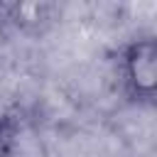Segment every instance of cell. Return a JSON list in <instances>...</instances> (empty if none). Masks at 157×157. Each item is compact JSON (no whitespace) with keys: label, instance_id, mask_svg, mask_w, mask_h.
<instances>
[{"label":"cell","instance_id":"cell-1","mask_svg":"<svg viewBox=\"0 0 157 157\" xmlns=\"http://www.w3.org/2000/svg\"><path fill=\"white\" fill-rule=\"evenodd\" d=\"M118 74L123 93L137 103L150 105L157 93V42L155 37H135L123 44L118 54Z\"/></svg>","mask_w":157,"mask_h":157},{"label":"cell","instance_id":"cell-2","mask_svg":"<svg viewBox=\"0 0 157 157\" xmlns=\"http://www.w3.org/2000/svg\"><path fill=\"white\" fill-rule=\"evenodd\" d=\"M0 130L7 157H47V145L29 118H22L20 113L2 115Z\"/></svg>","mask_w":157,"mask_h":157},{"label":"cell","instance_id":"cell-3","mask_svg":"<svg viewBox=\"0 0 157 157\" xmlns=\"http://www.w3.org/2000/svg\"><path fill=\"white\" fill-rule=\"evenodd\" d=\"M59 7L54 2H15L7 7V22L22 32H39L54 22Z\"/></svg>","mask_w":157,"mask_h":157},{"label":"cell","instance_id":"cell-4","mask_svg":"<svg viewBox=\"0 0 157 157\" xmlns=\"http://www.w3.org/2000/svg\"><path fill=\"white\" fill-rule=\"evenodd\" d=\"M0 157H7V150H5V140H2V130H0Z\"/></svg>","mask_w":157,"mask_h":157}]
</instances>
